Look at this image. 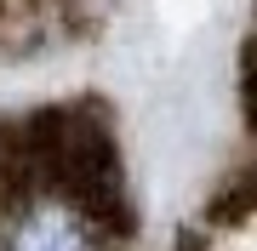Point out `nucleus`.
Wrapping results in <instances>:
<instances>
[{
	"label": "nucleus",
	"mask_w": 257,
	"mask_h": 251,
	"mask_svg": "<svg viewBox=\"0 0 257 251\" xmlns=\"http://www.w3.org/2000/svg\"><path fill=\"white\" fill-rule=\"evenodd\" d=\"M120 228L52 177H0V251H114Z\"/></svg>",
	"instance_id": "nucleus-1"
}]
</instances>
